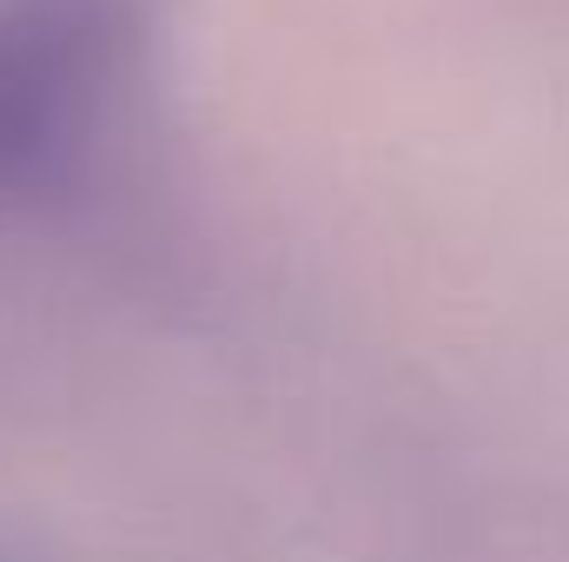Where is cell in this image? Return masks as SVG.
I'll return each mask as SVG.
<instances>
[{"label": "cell", "instance_id": "obj_1", "mask_svg": "<svg viewBox=\"0 0 569 562\" xmlns=\"http://www.w3.org/2000/svg\"><path fill=\"white\" fill-rule=\"evenodd\" d=\"M140 67V0H0V219L87 179Z\"/></svg>", "mask_w": 569, "mask_h": 562}, {"label": "cell", "instance_id": "obj_2", "mask_svg": "<svg viewBox=\"0 0 569 562\" xmlns=\"http://www.w3.org/2000/svg\"><path fill=\"white\" fill-rule=\"evenodd\" d=\"M0 562H13V556H7V550H0Z\"/></svg>", "mask_w": 569, "mask_h": 562}]
</instances>
